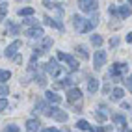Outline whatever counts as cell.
Here are the masks:
<instances>
[{
    "instance_id": "cell-1",
    "label": "cell",
    "mask_w": 132,
    "mask_h": 132,
    "mask_svg": "<svg viewBox=\"0 0 132 132\" xmlns=\"http://www.w3.org/2000/svg\"><path fill=\"white\" fill-rule=\"evenodd\" d=\"M97 21L95 17L93 19H82L80 15H75L73 17V24H75V28H76V32H82V34H86V32H91L95 26H97Z\"/></svg>"
},
{
    "instance_id": "cell-2",
    "label": "cell",
    "mask_w": 132,
    "mask_h": 132,
    "mask_svg": "<svg viewBox=\"0 0 132 132\" xmlns=\"http://www.w3.org/2000/svg\"><path fill=\"white\" fill-rule=\"evenodd\" d=\"M47 117H52V119H56V121H67V113L63 112V110H60V108H56V106H47V110L43 112Z\"/></svg>"
},
{
    "instance_id": "cell-3",
    "label": "cell",
    "mask_w": 132,
    "mask_h": 132,
    "mask_svg": "<svg viewBox=\"0 0 132 132\" xmlns=\"http://www.w3.org/2000/svg\"><path fill=\"white\" fill-rule=\"evenodd\" d=\"M78 7L84 13H95L97 11V2L95 0H78Z\"/></svg>"
},
{
    "instance_id": "cell-4",
    "label": "cell",
    "mask_w": 132,
    "mask_h": 132,
    "mask_svg": "<svg viewBox=\"0 0 132 132\" xmlns=\"http://www.w3.org/2000/svg\"><path fill=\"white\" fill-rule=\"evenodd\" d=\"M58 60H63L65 63L69 65V69H71V71H76V69H78V61H76L71 54H65V52H58Z\"/></svg>"
},
{
    "instance_id": "cell-5",
    "label": "cell",
    "mask_w": 132,
    "mask_h": 132,
    "mask_svg": "<svg viewBox=\"0 0 132 132\" xmlns=\"http://www.w3.org/2000/svg\"><path fill=\"white\" fill-rule=\"evenodd\" d=\"M45 71L50 73L52 76H61V75H63V71L60 69V65H58L56 60H50V61H48V63L45 65Z\"/></svg>"
},
{
    "instance_id": "cell-6",
    "label": "cell",
    "mask_w": 132,
    "mask_h": 132,
    "mask_svg": "<svg viewBox=\"0 0 132 132\" xmlns=\"http://www.w3.org/2000/svg\"><path fill=\"white\" fill-rule=\"evenodd\" d=\"M104 63H106V52H104V50H97L95 56H93V65H95V69H101Z\"/></svg>"
},
{
    "instance_id": "cell-7",
    "label": "cell",
    "mask_w": 132,
    "mask_h": 132,
    "mask_svg": "<svg viewBox=\"0 0 132 132\" xmlns=\"http://www.w3.org/2000/svg\"><path fill=\"white\" fill-rule=\"evenodd\" d=\"M127 67H128V65H125V63H113L112 71H110V76H112V78H119L121 75L127 73Z\"/></svg>"
},
{
    "instance_id": "cell-8",
    "label": "cell",
    "mask_w": 132,
    "mask_h": 132,
    "mask_svg": "<svg viewBox=\"0 0 132 132\" xmlns=\"http://www.w3.org/2000/svg\"><path fill=\"white\" fill-rule=\"evenodd\" d=\"M19 48H21V41L17 39V41H13L11 45L6 48V56H7V58H15V56H17V50H19Z\"/></svg>"
},
{
    "instance_id": "cell-9",
    "label": "cell",
    "mask_w": 132,
    "mask_h": 132,
    "mask_svg": "<svg viewBox=\"0 0 132 132\" xmlns=\"http://www.w3.org/2000/svg\"><path fill=\"white\" fill-rule=\"evenodd\" d=\"M26 36L32 37V39H41L45 34H43V28H39V26H34V28H30L28 32H26Z\"/></svg>"
},
{
    "instance_id": "cell-10",
    "label": "cell",
    "mask_w": 132,
    "mask_h": 132,
    "mask_svg": "<svg viewBox=\"0 0 132 132\" xmlns=\"http://www.w3.org/2000/svg\"><path fill=\"white\" fill-rule=\"evenodd\" d=\"M80 97H82V91L76 89V87H73V89L67 91V101H69V102H75V101L80 99Z\"/></svg>"
},
{
    "instance_id": "cell-11",
    "label": "cell",
    "mask_w": 132,
    "mask_h": 132,
    "mask_svg": "<svg viewBox=\"0 0 132 132\" xmlns=\"http://www.w3.org/2000/svg\"><path fill=\"white\" fill-rule=\"evenodd\" d=\"M39 125H41V123H39L37 119H28V121H26V128H28V132L39 130Z\"/></svg>"
},
{
    "instance_id": "cell-12",
    "label": "cell",
    "mask_w": 132,
    "mask_h": 132,
    "mask_svg": "<svg viewBox=\"0 0 132 132\" xmlns=\"http://www.w3.org/2000/svg\"><path fill=\"white\" fill-rule=\"evenodd\" d=\"M43 21H45V22H47L48 26H54V28H58V30H63V24H61V22H58V21H54V19H50L48 15H47V17H45Z\"/></svg>"
},
{
    "instance_id": "cell-13",
    "label": "cell",
    "mask_w": 132,
    "mask_h": 132,
    "mask_svg": "<svg viewBox=\"0 0 132 132\" xmlns=\"http://www.w3.org/2000/svg\"><path fill=\"white\" fill-rule=\"evenodd\" d=\"M45 95H47V101H48V102H54V104L61 102V97H60V95H56V93H52V91H47Z\"/></svg>"
},
{
    "instance_id": "cell-14",
    "label": "cell",
    "mask_w": 132,
    "mask_h": 132,
    "mask_svg": "<svg viewBox=\"0 0 132 132\" xmlns=\"http://www.w3.org/2000/svg\"><path fill=\"white\" fill-rule=\"evenodd\" d=\"M87 89H89V93H95L97 89H99V80L89 78V82H87Z\"/></svg>"
},
{
    "instance_id": "cell-15",
    "label": "cell",
    "mask_w": 132,
    "mask_h": 132,
    "mask_svg": "<svg viewBox=\"0 0 132 132\" xmlns=\"http://www.w3.org/2000/svg\"><path fill=\"white\" fill-rule=\"evenodd\" d=\"M123 95H125V91H123L121 87H116V89L112 91V99H113V101H121Z\"/></svg>"
},
{
    "instance_id": "cell-16",
    "label": "cell",
    "mask_w": 132,
    "mask_h": 132,
    "mask_svg": "<svg viewBox=\"0 0 132 132\" xmlns=\"http://www.w3.org/2000/svg\"><path fill=\"white\" fill-rule=\"evenodd\" d=\"M19 15H21V17H30V15H34V7H21V10H19Z\"/></svg>"
},
{
    "instance_id": "cell-17",
    "label": "cell",
    "mask_w": 132,
    "mask_h": 132,
    "mask_svg": "<svg viewBox=\"0 0 132 132\" xmlns=\"http://www.w3.org/2000/svg\"><path fill=\"white\" fill-rule=\"evenodd\" d=\"M130 13H132V10H130L128 6H121V7H119V15L123 17V19H125V17H128Z\"/></svg>"
},
{
    "instance_id": "cell-18",
    "label": "cell",
    "mask_w": 132,
    "mask_h": 132,
    "mask_svg": "<svg viewBox=\"0 0 132 132\" xmlns=\"http://www.w3.org/2000/svg\"><path fill=\"white\" fill-rule=\"evenodd\" d=\"M112 119H113V121H116V123H117V125H119V127H127V119H125V117H123V116H113Z\"/></svg>"
},
{
    "instance_id": "cell-19",
    "label": "cell",
    "mask_w": 132,
    "mask_h": 132,
    "mask_svg": "<svg viewBox=\"0 0 132 132\" xmlns=\"http://www.w3.org/2000/svg\"><path fill=\"white\" fill-rule=\"evenodd\" d=\"M11 78V73L10 71H2V69H0V82H7Z\"/></svg>"
},
{
    "instance_id": "cell-20",
    "label": "cell",
    "mask_w": 132,
    "mask_h": 132,
    "mask_svg": "<svg viewBox=\"0 0 132 132\" xmlns=\"http://www.w3.org/2000/svg\"><path fill=\"white\" fill-rule=\"evenodd\" d=\"M91 43H93L95 47H101V45H102V37L95 34V36H91Z\"/></svg>"
},
{
    "instance_id": "cell-21",
    "label": "cell",
    "mask_w": 132,
    "mask_h": 132,
    "mask_svg": "<svg viewBox=\"0 0 132 132\" xmlns=\"http://www.w3.org/2000/svg\"><path fill=\"white\" fill-rule=\"evenodd\" d=\"M76 127L80 128V130H89V125H87V121H84V119H80L76 123Z\"/></svg>"
},
{
    "instance_id": "cell-22",
    "label": "cell",
    "mask_w": 132,
    "mask_h": 132,
    "mask_svg": "<svg viewBox=\"0 0 132 132\" xmlns=\"http://www.w3.org/2000/svg\"><path fill=\"white\" fill-rule=\"evenodd\" d=\"M36 82H37L41 87H45V86H47V80H45V76H43V75H36Z\"/></svg>"
},
{
    "instance_id": "cell-23",
    "label": "cell",
    "mask_w": 132,
    "mask_h": 132,
    "mask_svg": "<svg viewBox=\"0 0 132 132\" xmlns=\"http://www.w3.org/2000/svg\"><path fill=\"white\" fill-rule=\"evenodd\" d=\"M7 13V2H0V17H4Z\"/></svg>"
},
{
    "instance_id": "cell-24",
    "label": "cell",
    "mask_w": 132,
    "mask_h": 132,
    "mask_svg": "<svg viewBox=\"0 0 132 132\" xmlns=\"http://www.w3.org/2000/svg\"><path fill=\"white\" fill-rule=\"evenodd\" d=\"M7 108H10V104H7L6 99H0V112H6Z\"/></svg>"
},
{
    "instance_id": "cell-25",
    "label": "cell",
    "mask_w": 132,
    "mask_h": 132,
    "mask_svg": "<svg viewBox=\"0 0 132 132\" xmlns=\"http://www.w3.org/2000/svg\"><path fill=\"white\" fill-rule=\"evenodd\" d=\"M76 52L82 56V60H86V58H87V52H86V48H84V47H76Z\"/></svg>"
},
{
    "instance_id": "cell-26",
    "label": "cell",
    "mask_w": 132,
    "mask_h": 132,
    "mask_svg": "<svg viewBox=\"0 0 132 132\" xmlns=\"http://www.w3.org/2000/svg\"><path fill=\"white\" fill-rule=\"evenodd\" d=\"M7 28H10V34H13V36H15V34H19V28H17L15 24H11V22H7Z\"/></svg>"
},
{
    "instance_id": "cell-27",
    "label": "cell",
    "mask_w": 132,
    "mask_h": 132,
    "mask_svg": "<svg viewBox=\"0 0 132 132\" xmlns=\"http://www.w3.org/2000/svg\"><path fill=\"white\" fill-rule=\"evenodd\" d=\"M95 119H97V121H104V119H106V116H104L102 112H95Z\"/></svg>"
},
{
    "instance_id": "cell-28",
    "label": "cell",
    "mask_w": 132,
    "mask_h": 132,
    "mask_svg": "<svg viewBox=\"0 0 132 132\" xmlns=\"http://www.w3.org/2000/svg\"><path fill=\"white\" fill-rule=\"evenodd\" d=\"M52 45V39L50 37H45V39H43V48H48Z\"/></svg>"
},
{
    "instance_id": "cell-29",
    "label": "cell",
    "mask_w": 132,
    "mask_h": 132,
    "mask_svg": "<svg viewBox=\"0 0 132 132\" xmlns=\"http://www.w3.org/2000/svg\"><path fill=\"white\" fill-rule=\"evenodd\" d=\"M125 84H127V87H128V91L132 93V75L127 78V80H125Z\"/></svg>"
},
{
    "instance_id": "cell-30",
    "label": "cell",
    "mask_w": 132,
    "mask_h": 132,
    "mask_svg": "<svg viewBox=\"0 0 132 132\" xmlns=\"http://www.w3.org/2000/svg\"><path fill=\"white\" fill-rule=\"evenodd\" d=\"M7 93H10L7 86H2V84H0V95H7Z\"/></svg>"
},
{
    "instance_id": "cell-31",
    "label": "cell",
    "mask_w": 132,
    "mask_h": 132,
    "mask_svg": "<svg viewBox=\"0 0 132 132\" xmlns=\"http://www.w3.org/2000/svg\"><path fill=\"white\" fill-rule=\"evenodd\" d=\"M6 132H19V127H15V125H10L6 128Z\"/></svg>"
},
{
    "instance_id": "cell-32",
    "label": "cell",
    "mask_w": 132,
    "mask_h": 132,
    "mask_svg": "<svg viewBox=\"0 0 132 132\" xmlns=\"http://www.w3.org/2000/svg\"><path fill=\"white\" fill-rule=\"evenodd\" d=\"M117 43H119V39H117V37L110 39V47H117Z\"/></svg>"
},
{
    "instance_id": "cell-33",
    "label": "cell",
    "mask_w": 132,
    "mask_h": 132,
    "mask_svg": "<svg viewBox=\"0 0 132 132\" xmlns=\"http://www.w3.org/2000/svg\"><path fill=\"white\" fill-rule=\"evenodd\" d=\"M89 132H106V128H91L89 127Z\"/></svg>"
},
{
    "instance_id": "cell-34",
    "label": "cell",
    "mask_w": 132,
    "mask_h": 132,
    "mask_svg": "<svg viewBox=\"0 0 132 132\" xmlns=\"http://www.w3.org/2000/svg\"><path fill=\"white\" fill-rule=\"evenodd\" d=\"M123 108H125V110H127V108H128V110H132V104H127V102H123Z\"/></svg>"
},
{
    "instance_id": "cell-35",
    "label": "cell",
    "mask_w": 132,
    "mask_h": 132,
    "mask_svg": "<svg viewBox=\"0 0 132 132\" xmlns=\"http://www.w3.org/2000/svg\"><path fill=\"white\" fill-rule=\"evenodd\" d=\"M41 132H58L56 128H45V130H41Z\"/></svg>"
},
{
    "instance_id": "cell-36",
    "label": "cell",
    "mask_w": 132,
    "mask_h": 132,
    "mask_svg": "<svg viewBox=\"0 0 132 132\" xmlns=\"http://www.w3.org/2000/svg\"><path fill=\"white\" fill-rule=\"evenodd\" d=\"M127 41H128V43H132V32H130V34H127Z\"/></svg>"
},
{
    "instance_id": "cell-37",
    "label": "cell",
    "mask_w": 132,
    "mask_h": 132,
    "mask_svg": "<svg viewBox=\"0 0 132 132\" xmlns=\"http://www.w3.org/2000/svg\"><path fill=\"white\" fill-rule=\"evenodd\" d=\"M130 4H132V0H130Z\"/></svg>"
}]
</instances>
